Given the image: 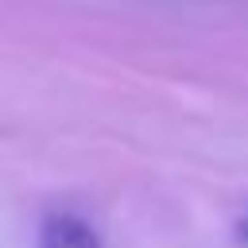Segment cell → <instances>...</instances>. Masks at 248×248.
I'll list each match as a JSON object with an SVG mask.
<instances>
[{"label": "cell", "instance_id": "6da1fadb", "mask_svg": "<svg viewBox=\"0 0 248 248\" xmlns=\"http://www.w3.org/2000/svg\"><path fill=\"white\" fill-rule=\"evenodd\" d=\"M35 248H101V236L93 232L89 221H81L78 213H46L39 225V244Z\"/></svg>", "mask_w": 248, "mask_h": 248}, {"label": "cell", "instance_id": "7a4b0ae2", "mask_svg": "<svg viewBox=\"0 0 248 248\" xmlns=\"http://www.w3.org/2000/svg\"><path fill=\"white\" fill-rule=\"evenodd\" d=\"M236 240H240V244H248V213H244V217H240V225H236Z\"/></svg>", "mask_w": 248, "mask_h": 248}]
</instances>
